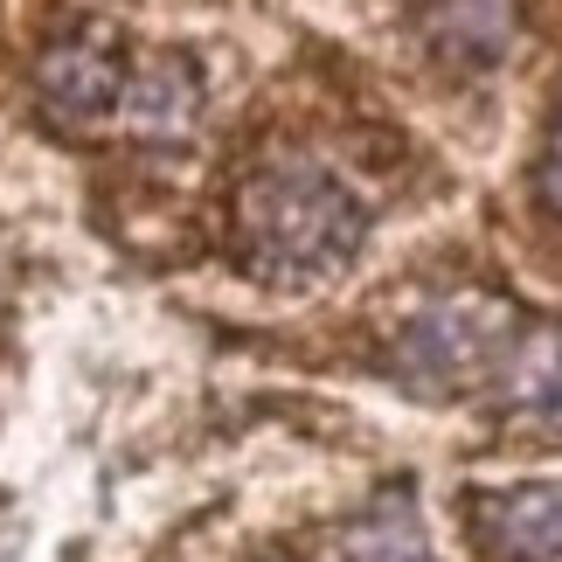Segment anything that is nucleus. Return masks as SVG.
<instances>
[{"mask_svg":"<svg viewBox=\"0 0 562 562\" xmlns=\"http://www.w3.org/2000/svg\"><path fill=\"white\" fill-rule=\"evenodd\" d=\"M369 215L327 167L271 160L236 194V250L265 285H313L361 250Z\"/></svg>","mask_w":562,"mask_h":562,"instance_id":"obj_1","label":"nucleus"},{"mask_svg":"<svg viewBox=\"0 0 562 562\" xmlns=\"http://www.w3.org/2000/svg\"><path fill=\"white\" fill-rule=\"evenodd\" d=\"M514 334H521V327H514L507 299L459 292V299L424 306L396 334L389 369H396L409 389H424V396H451V389H472V382H486L493 369H501L507 348H514Z\"/></svg>","mask_w":562,"mask_h":562,"instance_id":"obj_2","label":"nucleus"},{"mask_svg":"<svg viewBox=\"0 0 562 562\" xmlns=\"http://www.w3.org/2000/svg\"><path fill=\"white\" fill-rule=\"evenodd\" d=\"M125 56L104 35H70L56 49H42L35 63V98L56 125H98L125 98Z\"/></svg>","mask_w":562,"mask_h":562,"instance_id":"obj_3","label":"nucleus"},{"mask_svg":"<svg viewBox=\"0 0 562 562\" xmlns=\"http://www.w3.org/2000/svg\"><path fill=\"white\" fill-rule=\"evenodd\" d=\"M472 535L493 562H555L562 555V480L501 486L472 501Z\"/></svg>","mask_w":562,"mask_h":562,"instance_id":"obj_4","label":"nucleus"},{"mask_svg":"<svg viewBox=\"0 0 562 562\" xmlns=\"http://www.w3.org/2000/svg\"><path fill=\"white\" fill-rule=\"evenodd\" d=\"M417 29L445 63H459V70H493V63L514 49L521 0H424Z\"/></svg>","mask_w":562,"mask_h":562,"instance_id":"obj_5","label":"nucleus"},{"mask_svg":"<svg viewBox=\"0 0 562 562\" xmlns=\"http://www.w3.org/2000/svg\"><path fill=\"white\" fill-rule=\"evenodd\" d=\"M501 403L528 424H562V319L514 334L501 361Z\"/></svg>","mask_w":562,"mask_h":562,"instance_id":"obj_6","label":"nucleus"},{"mask_svg":"<svg viewBox=\"0 0 562 562\" xmlns=\"http://www.w3.org/2000/svg\"><path fill=\"white\" fill-rule=\"evenodd\" d=\"M194 104H202V77H194L181 56H154L139 77H125L119 112H125L133 133L167 139V133H188L194 125Z\"/></svg>","mask_w":562,"mask_h":562,"instance_id":"obj_7","label":"nucleus"},{"mask_svg":"<svg viewBox=\"0 0 562 562\" xmlns=\"http://www.w3.org/2000/svg\"><path fill=\"white\" fill-rule=\"evenodd\" d=\"M348 562H438V549H430L424 535V514H417V493L409 486H382L375 507L361 514V521L348 528Z\"/></svg>","mask_w":562,"mask_h":562,"instance_id":"obj_8","label":"nucleus"},{"mask_svg":"<svg viewBox=\"0 0 562 562\" xmlns=\"http://www.w3.org/2000/svg\"><path fill=\"white\" fill-rule=\"evenodd\" d=\"M542 194H549V209H562V104L549 125V154H542Z\"/></svg>","mask_w":562,"mask_h":562,"instance_id":"obj_9","label":"nucleus"},{"mask_svg":"<svg viewBox=\"0 0 562 562\" xmlns=\"http://www.w3.org/2000/svg\"><path fill=\"white\" fill-rule=\"evenodd\" d=\"M0 292H8V257H0Z\"/></svg>","mask_w":562,"mask_h":562,"instance_id":"obj_10","label":"nucleus"},{"mask_svg":"<svg viewBox=\"0 0 562 562\" xmlns=\"http://www.w3.org/2000/svg\"><path fill=\"white\" fill-rule=\"evenodd\" d=\"M271 562H285V555H271Z\"/></svg>","mask_w":562,"mask_h":562,"instance_id":"obj_11","label":"nucleus"}]
</instances>
